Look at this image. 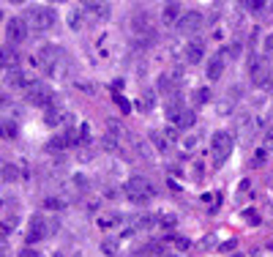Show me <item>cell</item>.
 I'll return each instance as SVG.
<instances>
[{
    "label": "cell",
    "mask_w": 273,
    "mask_h": 257,
    "mask_svg": "<svg viewBox=\"0 0 273 257\" xmlns=\"http://www.w3.org/2000/svg\"><path fill=\"white\" fill-rule=\"evenodd\" d=\"M158 225L172 227V225H175V216H172V213H161V216H158Z\"/></svg>",
    "instance_id": "obj_30"
},
{
    "label": "cell",
    "mask_w": 273,
    "mask_h": 257,
    "mask_svg": "<svg viewBox=\"0 0 273 257\" xmlns=\"http://www.w3.org/2000/svg\"><path fill=\"white\" fill-rule=\"evenodd\" d=\"M186 58H189V63H199V60L205 58L202 41H189V44H186Z\"/></svg>",
    "instance_id": "obj_14"
},
{
    "label": "cell",
    "mask_w": 273,
    "mask_h": 257,
    "mask_svg": "<svg viewBox=\"0 0 273 257\" xmlns=\"http://www.w3.org/2000/svg\"><path fill=\"white\" fill-rule=\"evenodd\" d=\"M249 186H251V184H249V181H243V184H241V186H238V189H241V192H243V194H249Z\"/></svg>",
    "instance_id": "obj_37"
},
{
    "label": "cell",
    "mask_w": 273,
    "mask_h": 257,
    "mask_svg": "<svg viewBox=\"0 0 273 257\" xmlns=\"http://www.w3.org/2000/svg\"><path fill=\"white\" fill-rule=\"evenodd\" d=\"M210 99H213L210 88H199V91H197V101H199V104H208Z\"/></svg>",
    "instance_id": "obj_26"
},
{
    "label": "cell",
    "mask_w": 273,
    "mask_h": 257,
    "mask_svg": "<svg viewBox=\"0 0 273 257\" xmlns=\"http://www.w3.org/2000/svg\"><path fill=\"white\" fill-rule=\"evenodd\" d=\"M150 225H153V216H137V219H131L129 233H137V230H148Z\"/></svg>",
    "instance_id": "obj_19"
},
{
    "label": "cell",
    "mask_w": 273,
    "mask_h": 257,
    "mask_svg": "<svg viewBox=\"0 0 273 257\" xmlns=\"http://www.w3.org/2000/svg\"><path fill=\"white\" fill-rule=\"evenodd\" d=\"M0 55H3V63H6V69H17V52H14V47H11V44H3Z\"/></svg>",
    "instance_id": "obj_18"
},
{
    "label": "cell",
    "mask_w": 273,
    "mask_h": 257,
    "mask_svg": "<svg viewBox=\"0 0 273 257\" xmlns=\"http://www.w3.org/2000/svg\"><path fill=\"white\" fill-rule=\"evenodd\" d=\"M101 249H104V254H110V257H123V241L121 238H106L101 243Z\"/></svg>",
    "instance_id": "obj_15"
},
{
    "label": "cell",
    "mask_w": 273,
    "mask_h": 257,
    "mask_svg": "<svg viewBox=\"0 0 273 257\" xmlns=\"http://www.w3.org/2000/svg\"><path fill=\"white\" fill-rule=\"evenodd\" d=\"M265 52H268V55H273V36L265 38Z\"/></svg>",
    "instance_id": "obj_36"
},
{
    "label": "cell",
    "mask_w": 273,
    "mask_h": 257,
    "mask_svg": "<svg viewBox=\"0 0 273 257\" xmlns=\"http://www.w3.org/2000/svg\"><path fill=\"white\" fill-rule=\"evenodd\" d=\"M175 246H178V249H189V246H191V243H189V241H186V238H175Z\"/></svg>",
    "instance_id": "obj_35"
},
{
    "label": "cell",
    "mask_w": 273,
    "mask_h": 257,
    "mask_svg": "<svg viewBox=\"0 0 273 257\" xmlns=\"http://www.w3.org/2000/svg\"><path fill=\"white\" fill-rule=\"evenodd\" d=\"M131 30H134L137 36H156V30H153V25H150L148 14H142V11L131 17Z\"/></svg>",
    "instance_id": "obj_10"
},
{
    "label": "cell",
    "mask_w": 273,
    "mask_h": 257,
    "mask_svg": "<svg viewBox=\"0 0 273 257\" xmlns=\"http://www.w3.org/2000/svg\"><path fill=\"white\" fill-rule=\"evenodd\" d=\"M115 101L121 104V110H123V112H129V110H131V107H129V101H126L123 96H115Z\"/></svg>",
    "instance_id": "obj_34"
},
{
    "label": "cell",
    "mask_w": 273,
    "mask_h": 257,
    "mask_svg": "<svg viewBox=\"0 0 273 257\" xmlns=\"http://www.w3.org/2000/svg\"><path fill=\"white\" fill-rule=\"evenodd\" d=\"M28 19H22V17H11L9 19V25H6V36H9V41L11 44H22L25 38H28Z\"/></svg>",
    "instance_id": "obj_7"
},
{
    "label": "cell",
    "mask_w": 273,
    "mask_h": 257,
    "mask_svg": "<svg viewBox=\"0 0 273 257\" xmlns=\"http://www.w3.org/2000/svg\"><path fill=\"white\" fill-rule=\"evenodd\" d=\"M3 128H6V134H9V137H14V134H17V126H14V120H3Z\"/></svg>",
    "instance_id": "obj_31"
},
{
    "label": "cell",
    "mask_w": 273,
    "mask_h": 257,
    "mask_svg": "<svg viewBox=\"0 0 273 257\" xmlns=\"http://www.w3.org/2000/svg\"><path fill=\"white\" fill-rule=\"evenodd\" d=\"M181 148H183V153H191V151L197 148V137H186Z\"/></svg>",
    "instance_id": "obj_28"
},
{
    "label": "cell",
    "mask_w": 273,
    "mask_h": 257,
    "mask_svg": "<svg viewBox=\"0 0 273 257\" xmlns=\"http://www.w3.org/2000/svg\"><path fill=\"white\" fill-rule=\"evenodd\" d=\"M112 128L104 134V148H118V126H115V120H110Z\"/></svg>",
    "instance_id": "obj_20"
},
{
    "label": "cell",
    "mask_w": 273,
    "mask_h": 257,
    "mask_svg": "<svg viewBox=\"0 0 273 257\" xmlns=\"http://www.w3.org/2000/svg\"><path fill=\"white\" fill-rule=\"evenodd\" d=\"M52 257H66V254H63V252H55V254H52Z\"/></svg>",
    "instance_id": "obj_38"
},
{
    "label": "cell",
    "mask_w": 273,
    "mask_h": 257,
    "mask_svg": "<svg viewBox=\"0 0 273 257\" xmlns=\"http://www.w3.org/2000/svg\"><path fill=\"white\" fill-rule=\"evenodd\" d=\"M126 197L131 202H137V205H145V202H150L153 197V186L148 178H142V175H134V178L126 181Z\"/></svg>",
    "instance_id": "obj_1"
},
{
    "label": "cell",
    "mask_w": 273,
    "mask_h": 257,
    "mask_svg": "<svg viewBox=\"0 0 273 257\" xmlns=\"http://www.w3.org/2000/svg\"><path fill=\"white\" fill-rule=\"evenodd\" d=\"M19 257H41L36 249H19Z\"/></svg>",
    "instance_id": "obj_33"
},
{
    "label": "cell",
    "mask_w": 273,
    "mask_h": 257,
    "mask_svg": "<svg viewBox=\"0 0 273 257\" xmlns=\"http://www.w3.org/2000/svg\"><path fill=\"white\" fill-rule=\"evenodd\" d=\"M181 3H167V6H164V11H161V19H164V22H167V25H178V22H181Z\"/></svg>",
    "instance_id": "obj_13"
},
{
    "label": "cell",
    "mask_w": 273,
    "mask_h": 257,
    "mask_svg": "<svg viewBox=\"0 0 273 257\" xmlns=\"http://www.w3.org/2000/svg\"><path fill=\"white\" fill-rule=\"evenodd\" d=\"M249 77H251V82H254L257 88L268 85L270 82V66H268V60L259 58V55L251 58L249 60Z\"/></svg>",
    "instance_id": "obj_3"
},
{
    "label": "cell",
    "mask_w": 273,
    "mask_h": 257,
    "mask_svg": "<svg viewBox=\"0 0 273 257\" xmlns=\"http://www.w3.org/2000/svg\"><path fill=\"white\" fill-rule=\"evenodd\" d=\"M28 22L36 30H49L52 25H55V11H52L49 6H33L28 11Z\"/></svg>",
    "instance_id": "obj_2"
},
{
    "label": "cell",
    "mask_w": 273,
    "mask_h": 257,
    "mask_svg": "<svg viewBox=\"0 0 273 257\" xmlns=\"http://www.w3.org/2000/svg\"><path fill=\"white\" fill-rule=\"evenodd\" d=\"M44 208H66V202L58 200V197H46L44 200Z\"/></svg>",
    "instance_id": "obj_29"
},
{
    "label": "cell",
    "mask_w": 273,
    "mask_h": 257,
    "mask_svg": "<svg viewBox=\"0 0 273 257\" xmlns=\"http://www.w3.org/2000/svg\"><path fill=\"white\" fill-rule=\"evenodd\" d=\"M230 153H232V134L230 132H216L213 134V159H216V164L227 161Z\"/></svg>",
    "instance_id": "obj_5"
},
{
    "label": "cell",
    "mask_w": 273,
    "mask_h": 257,
    "mask_svg": "<svg viewBox=\"0 0 273 257\" xmlns=\"http://www.w3.org/2000/svg\"><path fill=\"white\" fill-rule=\"evenodd\" d=\"M6 82H9V85H17V88H25V91H28V88L36 82V79H30V74L22 71V69L17 66V69H6Z\"/></svg>",
    "instance_id": "obj_9"
},
{
    "label": "cell",
    "mask_w": 273,
    "mask_h": 257,
    "mask_svg": "<svg viewBox=\"0 0 273 257\" xmlns=\"http://www.w3.org/2000/svg\"><path fill=\"white\" fill-rule=\"evenodd\" d=\"M153 145H156V151H158V153H170V143L164 140V134H161V132H153Z\"/></svg>",
    "instance_id": "obj_21"
},
{
    "label": "cell",
    "mask_w": 273,
    "mask_h": 257,
    "mask_svg": "<svg viewBox=\"0 0 273 257\" xmlns=\"http://www.w3.org/2000/svg\"><path fill=\"white\" fill-rule=\"evenodd\" d=\"M19 178V170L14 164H3V181L6 184H14V181Z\"/></svg>",
    "instance_id": "obj_23"
},
{
    "label": "cell",
    "mask_w": 273,
    "mask_h": 257,
    "mask_svg": "<svg viewBox=\"0 0 273 257\" xmlns=\"http://www.w3.org/2000/svg\"><path fill=\"white\" fill-rule=\"evenodd\" d=\"M222 71H224V55H216L210 60V66H208V79H219Z\"/></svg>",
    "instance_id": "obj_17"
},
{
    "label": "cell",
    "mask_w": 273,
    "mask_h": 257,
    "mask_svg": "<svg viewBox=\"0 0 273 257\" xmlns=\"http://www.w3.org/2000/svg\"><path fill=\"white\" fill-rule=\"evenodd\" d=\"M191 123H194V112L183 110V115H181V118H178V126H181V128H189Z\"/></svg>",
    "instance_id": "obj_24"
},
{
    "label": "cell",
    "mask_w": 273,
    "mask_h": 257,
    "mask_svg": "<svg viewBox=\"0 0 273 257\" xmlns=\"http://www.w3.org/2000/svg\"><path fill=\"white\" fill-rule=\"evenodd\" d=\"M17 225V200H3V233L9 235Z\"/></svg>",
    "instance_id": "obj_11"
},
{
    "label": "cell",
    "mask_w": 273,
    "mask_h": 257,
    "mask_svg": "<svg viewBox=\"0 0 273 257\" xmlns=\"http://www.w3.org/2000/svg\"><path fill=\"white\" fill-rule=\"evenodd\" d=\"M69 120H71L69 112L55 110V107H52V110H46V123H49V126H58V123H66V126H69Z\"/></svg>",
    "instance_id": "obj_16"
},
{
    "label": "cell",
    "mask_w": 273,
    "mask_h": 257,
    "mask_svg": "<svg viewBox=\"0 0 273 257\" xmlns=\"http://www.w3.org/2000/svg\"><path fill=\"white\" fill-rule=\"evenodd\" d=\"M118 222H121V216H115V213H104V216H98V227H104V230L115 227Z\"/></svg>",
    "instance_id": "obj_22"
},
{
    "label": "cell",
    "mask_w": 273,
    "mask_h": 257,
    "mask_svg": "<svg viewBox=\"0 0 273 257\" xmlns=\"http://www.w3.org/2000/svg\"><path fill=\"white\" fill-rule=\"evenodd\" d=\"M82 11H85V17H90V19H104V17H110L112 14V6L110 3H85L82 6Z\"/></svg>",
    "instance_id": "obj_12"
},
{
    "label": "cell",
    "mask_w": 273,
    "mask_h": 257,
    "mask_svg": "<svg viewBox=\"0 0 273 257\" xmlns=\"http://www.w3.org/2000/svg\"><path fill=\"white\" fill-rule=\"evenodd\" d=\"M25 96H28L30 104H36V107H49V110H52V93H49V88H46L44 82H33L28 91H25Z\"/></svg>",
    "instance_id": "obj_6"
},
{
    "label": "cell",
    "mask_w": 273,
    "mask_h": 257,
    "mask_svg": "<svg viewBox=\"0 0 273 257\" xmlns=\"http://www.w3.org/2000/svg\"><path fill=\"white\" fill-rule=\"evenodd\" d=\"M224 55H230V58H238V55H241V44H232L230 50L224 52Z\"/></svg>",
    "instance_id": "obj_32"
},
{
    "label": "cell",
    "mask_w": 273,
    "mask_h": 257,
    "mask_svg": "<svg viewBox=\"0 0 273 257\" xmlns=\"http://www.w3.org/2000/svg\"><path fill=\"white\" fill-rule=\"evenodd\" d=\"M205 17L202 11H186V14L181 17V22H178V30L183 33V36H191V33H197L199 28H202Z\"/></svg>",
    "instance_id": "obj_8"
},
{
    "label": "cell",
    "mask_w": 273,
    "mask_h": 257,
    "mask_svg": "<svg viewBox=\"0 0 273 257\" xmlns=\"http://www.w3.org/2000/svg\"><path fill=\"white\" fill-rule=\"evenodd\" d=\"M55 227H58L55 222L44 219L41 213H38V216H33V219H30V225H28V241H30V243L41 241V238H46V235H49Z\"/></svg>",
    "instance_id": "obj_4"
},
{
    "label": "cell",
    "mask_w": 273,
    "mask_h": 257,
    "mask_svg": "<svg viewBox=\"0 0 273 257\" xmlns=\"http://www.w3.org/2000/svg\"><path fill=\"white\" fill-rule=\"evenodd\" d=\"M246 11H265L268 9V3H257V0H251V3H243Z\"/></svg>",
    "instance_id": "obj_27"
},
{
    "label": "cell",
    "mask_w": 273,
    "mask_h": 257,
    "mask_svg": "<svg viewBox=\"0 0 273 257\" xmlns=\"http://www.w3.org/2000/svg\"><path fill=\"white\" fill-rule=\"evenodd\" d=\"M63 148H69L66 137H52V140H49V151H63Z\"/></svg>",
    "instance_id": "obj_25"
}]
</instances>
